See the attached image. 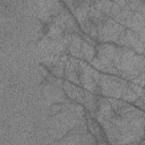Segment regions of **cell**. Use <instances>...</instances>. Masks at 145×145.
Here are the masks:
<instances>
[{"label":"cell","instance_id":"6da1fadb","mask_svg":"<svg viewBox=\"0 0 145 145\" xmlns=\"http://www.w3.org/2000/svg\"><path fill=\"white\" fill-rule=\"evenodd\" d=\"M82 53H83V57H84L85 60L91 61V60L94 58L95 50H94V48H93L89 43L83 42V43H82Z\"/></svg>","mask_w":145,"mask_h":145}]
</instances>
